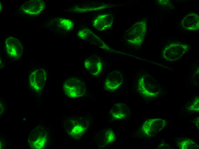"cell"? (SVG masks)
I'll return each mask as SVG.
<instances>
[{
  "label": "cell",
  "mask_w": 199,
  "mask_h": 149,
  "mask_svg": "<svg viewBox=\"0 0 199 149\" xmlns=\"http://www.w3.org/2000/svg\"><path fill=\"white\" fill-rule=\"evenodd\" d=\"M90 123L88 116H72L65 119L64 125L68 136L71 138L79 140L87 134Z\"/></svg>",
  "instance_id": "1"
},
{
  "label": "cell",
  "mask_w": 199,
  "mask_h": 149,
  "mask_svg": "<svg viewBox=\"0 0 199 149\" xmlns=\"http://www.w3.org/2000/svg\"><path fill=\"white\" fill-rule=\"evenodd\" d=\"M64 92L70 98H76L84 96L86 93V87L84 81L76 77L68 78L63 84Z\"/></svg>",
  "instance_id": "2"
},
{
  "label": "cell",
  "mask_w": 199,
  "mask_h": 149,
  "mask_svg": "<svg viewBox=\"0 0 199 149\" xmlns=\"http://www.w3.org/2000/svg\"><path fill=\"white\" fill-rule=\"evenodd\" d=\"M145 24L137 23L127 30L126 33V40L131 45H139L141 42L145 34Z\"/></svg>",
  "instance_id": "3"
},
{
  "label": "cell",
  "mask_w": 199,
  "mask_h": 149,
  "mask_svg": "<svg viewBox=\"0 0 199 149\" xmlns=\"http://www.w3.org/2000/svg\"><path fill=\"white\" fill-rule=\"evenodd\" d=\"M166 125V121L161 118L147 120L142 127V131L146 135L153 137L162 130Z\"/></svg>",
  "instance_id": "4"
},
{
  "label": "cell",
  "mask_w": 199,
  "mask_h": 149,
  "mask_svg": "<svg viewBox=\"0 0 199 149\" xmlns=\"http://www.w3.org/2000/svg\"><path fill=\"white\" fill-rule=\"evenodd\" d=\"M47 72L45 69H37L33 70L29 78V84L35 91H39L43 88L46 82Z\"/></svg>",
  "instance_id": "5"
},
{
  "label": "cell",
  "mask_w": 199,
  "mask_h": 149,
  "mask_svg": "<svg viewBox=\"0 0 199 149\" xmlns=\"http://www.w3.org/2000/svg\"><path fill=\"white\" fill-rule=\"evenodd\" d=\"M5 44L6 52L10 57L17 59L22 56L23 47L19 40L9 37L6 39Z\"/></svg>",
  "instance_id": "6"
},
{
  "label": "cell",
  "mask_w": 199,
  "mask_h": 149,
  "mask_svg": "<svg viewBox=\"0 0 199 149\" xmlns=\"http://www.w3.org/2000/svg\"><path fill=\"white\" fill-rule=\"evenodd\" d=\"M123 81L121 73L115 70L110 72L104 82V87L107 91L113 92L118 89Z\"/></svg>",
  "instance_id": "7"
},
{
  "label": "cell",
  "mask_w": 199,
  "mask_h": 149,
  "mask_svg": "<svg viewBox=\"0 0 199 149\" xmlns=\"http://www.w3.org/2000/svg\"><path fill=\"white\" fill-rule=\"evenodd\" d=\"M44 2L41 0H32L28 1L23 4L22 10L27 14L37 15L40 14L44 9Z\"/></svg>",
  "instance_id": "8"
},
{
  "label": "cell",
  "mask_w": 199,
  "mask_h": 149,
  "mask_svg": "<svg viewBox=\"0 0 199 149\" xmlns=\"http://www.w3.org/2000/svg\"><path fill=\"white\" fill-rule=\"evenodd\" d=\"M148 81V78L143 77L139 83V90L142 95L148 97H152L157 95L159 92L157 86L155 84Z\"/></svg>",
  "instance_id": "9"
},
{
  "label": "cell",
  "mask_w": 199,
  "mask_h": 149,
  "mask_svg": "<svg viewBox=\"0 0 199 149\" xmlns=\"http://www.w3.org/2000/svg\"><path fill=\"white\" fill-rule=\"evenodd\" d=\"M128 106L124 103H116L113 105L110 113L113 119L115 120H125L128 119L130 114Z\"/></svg>",
  "instance_id": "10"
},
{
  "label": "cell",
  "mask_w": 199,
  "mask_h": 149,
  "mask_svg": "<svg viewBox=\"0 0 199 149\" xmlns=\"http://www.w3.org/2000/svg\"><path fill=\"white\" fill-rule=\"evenodd\" d=\"M113 19L114 16L112 14L100 15L94 19L93 25L95 28L99 31H104L112 26Z\"/></svg>",
  "instance_id": "11"
},
{
  "label": "cell",
  "mask_w": 199,
  "mask_h": 149,
  "mask_svg": "<svg viewBox=\"0 0 199 149\" xmlns=\"http://www.w3.org/2000/svg\"><path fill=\"white\" fill-rule=\"evenodd\" d=\"M84 65L85 68L91 74L94 76H97L101 72L102 64L100 58L96 56H93L86 59Z\"/></svg>",
  "instance_id": "12"
},
{
  "label": "cell",
  "mask_w": 199,
  "mask_h": 149,
  "mask_svg": "<svg viewBox=\"0 0 199 149\" xmlns=\"http://www.w3.org/2000/svg\"><path fill=\"white\" fill-rule=\"evenodd\" d=\"M98 136L100 146H104L115 141V136L113 131L108 128L102 130Z\"/></svg>",
  "instance_id": "13"
},
{
  "label": "cell",
  "mask_w": 199,
  "mask_h": 149,
  "mask_svg": "<svg viewBox=\"0 0 199 149\" xmlns=\"http://www.w3.org/2000/svg\"><path fill=\"white\" fill-rule=\"evenodd\" d=\"M36 139H34L31 144L34 148H42L48 143L49 138L47 132L45 130H41V132L36 135Z\"/></svg>",
  "instance_id": "14"
},
{
  "label": "cell",
  "mask_w": 199,
  "mask_h": 149,
  "mask_svg": "<svg viewBox=\"0 0 199 149\" xmlns=\"http://www.w3.org/2000/svg\"><path fill=\"white\" fill-rule=\"evenodd\" d=\"M185 18L189 21L183 20V21L189 22L188 23L184 24V27L187 29L194 30L198 28V17L196 14H189Z\"/></svg>",
  "instance_id": "15"
},
{
  "label": "cell",
  "mask_w": 199,
  "mask_h": 149,
  "mask_svg": "<svg viewBox=\"0 0 199 149\" xmlns=\"http://www.w3.org/2000/svg\"><path fill=\"white\" fill-rule=\"evenodd\" d=\"M57 23L59 26L61 28L66 30L69 31L73 27L74 24L73 21L69 19L59 18L57 19Z\"/></svg>",
  "instance_id": "16"
},
{
  "label": "cell",
  "mask_w": 199,
  "mask_h": 149,
  "mask_svg": "<svg viewBox=\"0 0 199 149\" xmlns=\"http://www.w3.org/2000/svg\"><path fill=\"white\" fill-rule=\"evenodd\" d=\"M178 144L179 148L182 149L195 148L197 146L196 143L190 138L181 140L179 142Z\"/></svg>",
  "instance_id": "17"
}]
</instances>
